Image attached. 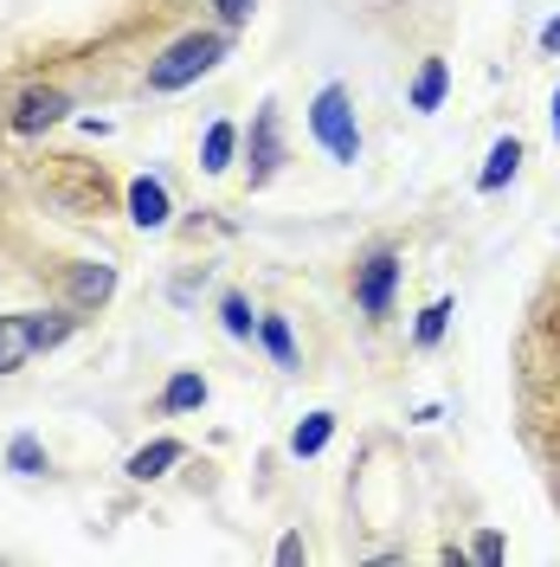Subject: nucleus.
<instances>
[{"instance_id": "obj_1", "label": "nucleus", "mask_w": 560, "mask_h": 567, "mask_svg": "<svg viewBox=\"0 0 560 567\" xmlns=\"http://www.w3.org/2000/svg\"><path fill=\"white\" fill-rule=\"evenodd\" d=\"M219 59H226V33H187L148 65V84H155V91H180V84H194L200 71H212Z\"/></svg>"}, {"instance_id": "obj_2", "label": "nucleus", "mask_w": 560, "mask_h": 567, "mask_svg": "<svg viewBox=\"0 0 560 567\" xmlns=\"http://www.w3.org/2000/svg\"><path fill=\"white\" fill-rule=\"evenodd\" d=\"M71 336V317H0V374H20L39 349H52V342H65Z\"/></svg>"}, {"instance_id": "obj_3", "label": "nucleus", "mask_w": 560, "mask_h": 567, "mask_svg": "<svg viewBox=\"0 0 560 567\" xmlns=\"http://www.w3.org/2000/svg\"><path fill=\"white\" fill-rule=\"evenodd\" d=\"M310 130H315V142L335 155V162H361V130H354V110H349V91L342 84H329L322 97H315V110H310Z\"/></svg>"}, {"instance_id": "obj_4", "label": "nucleus", "mask_w": 560, "mask_h": 567, "mask_svg": "<svg viewBox=\"0 0 560 567\" xmlns=\"http://www.w3.org/2000/svg\"><path fill=\"white\" fill-rule=\"evenodd\" d=\"M393 278H400V258H393V251H374L367 271H361V310H367V317H386V303H393Z\"/></svg>"}, {"instance_id": "obj_5", "label": "nucleus", "mask_w": 560, "mask_h": 567, "mask_svg": "<svg viewBox=\"0 0 560 567\" xmlns=\"http://www.w3.org/2000/svg\"><path fill=\"white\" fill-rule=\"evenodd\" d=\"M129 219H136L142 233H162V226H168V187L142 175L136 187H129Z\"/></svg>"}, {"instance_id": "obj_6", "label": "nucleus", "mask_w": 560, "mask_h": 567, "mask_svg": "<svg viewBox=\"0 0 560 567\" xmlns=\"http://www.w3.org/2000/svg\"><path fill=\"white\" fill-rule=\"evenodd\" d=\"M65 110H71V104L59 97V91H27V97H20V110H13V130H20V136H33V130H52Z\"/></svg>"}, {"instance_id": "obj_7", "label": "nucleus", "mask_w": 560, "mask_h": 567, "mask_svg": "<svg viewBox=\"0 0 560 567\" xmlns=\"http://www.w3.org/2000/svg\"><path fill=\"white\" fill-rule=\"evenodd\" d=\"M278 104H265L258 110V136H251V187L258 181H271V168H278Z\"/></svg>"}, {"instance_id": "obj_8", "label": "nucleus", "mask_w": 560, "mask_h": 567, "mask_svg": "<svg viewBox=\"0 0 560 567\" xmlns=\"http://www.w3.org/2000/svg\"><path fill=\"white\" fill-rule=\"evenodd\" d=\"M516 168H522V142H516V136H502V142L490 148V162H484L477 187H484V194H496V187H502V181L516 175Z\"/></svg>"}, {"instance_id": "obj_9", "label": "nucleus", "mask_w": 560, "mask_h": 567, "mask_svg": "<svg viewBox=\"0 0 560 567\" xmlns=\"http://www.w3.org/2000/svg\"><path fill=\"white\" fill-rule=\"evenodd\" d=\"M110 290H116V271H110V265H77V271H71V297H77L84 310L104 303Z\"/></svg>"}, {"instance_id": "obj_10", "label": "nucleus", "mask_w": 560, "mask_h": 567, "mask_svg": "<svg viewBox=\"0 0 560 567\" xmlns=\"http://www.w3.org/2000/svg\"><path fill=\"white\" fill-rule=\"evenodd\" d=\"M168 464H180V445H175V439H155V445H142L136 458H129V477L148 484V477H162Z\"/></svg>"}, {"instance_id": "obj_11", "label": "nucleus", "mask_w": 560, "mask_h": 567, "mask_svg": "<svg viewBox=\"0 0 560 567\" xmlns=\"http://www.w3.org/2000/svg\"><path fill=\"white\" fill-rule=\"evenodd\" d=\"M232 142H239L232 123H212V130H207V142H200V168H207V175H219V168L232 162Z\"/></svg>"}, {"instance_id": "obj_12", "label": "nucleus", "mask_w": 560, "mask_h": 567, "mask_svg": "<svg viewBox=\"0 0 560 567\" xmlns=\"http://www.w3.org/2000/svg\"><path fill=\"white\" fill-rule=\"evenodd\" d=\"M329 432H335V420H329V413H310V420L290 432V452H297V458H315V452L329 445Z\"/></svg>"}, {"instance_id": "obj_13", "label": "nucleus", "mask_w": 560, "mask_h": 567, "mask_svg": "<svg viewBox=\"0 0 560 567\" xmlns=\"http://www.w3.org/2000/svg\"><path fill=\"white\" fill-rule=\"evenodd\" d=\"M445 104V59H425L419 84H413V110H438Z\"/></svg>"}, {"instance_id": "obj_14", "label": "nucleus", "mask_w": 560, "mask_h": 567, "mask_svg": "<svg viewBox=\"0 0 560 567\" xmlns=\"http://www.w3.org/2000/svg\"><path fill=\"white\" fill-rule=\"evenodd\" d=\"M200 400H207V381H200V374H175L168 393H162V406H168V413H187V406H200Z\"/></svg>"}, {"instance_id": "obj_15", "label": "nucleus", "mask_w": 560, "mask_h": 567, "mask_svg": "<svg viewBox=\"0 0 560 567\" xmlns=\"http://www.w3.org/2000/svg\"><path fill=\"white\" fill-rule=\"evenodd\" d=\"M258 336H265V349L278 354V368H297V342H290V322L283 317H265L258 322Z\"/></svg>"}, {"instance_id": "obj_16", "label": "nucleus", "mask_w": 560, "mask_h": 567, "mask_svg": "<svg viewBox=\"0 0 560 567\" xmlns=\"http://www.w3.org/2000/svg\"><path fill=\"white\" fill-rule=\"evenodd\" d=\"M7 464H13V471H27V477H33V471H45V452H39L33 432H20V439L7 445Z\"/></svg>"}, {"instance_id": "obj_17", "label": "nucleus", "mask_w": 560, "mask_h": 567, "mask_svg": "<svg viewBox=\"0 0 560 567\" xmlns=\"http://www.w3.org/2000/svg\"><path fill=\"white\" fill-rule=\"evenodd\" d=\"M445 322H452V303H432V310L419 317V342H438V336H445Z\"/></svg>"}, {"instance_id": "obj_18", "label": "nucleus", "mask_w": 560, "mask_h": 567, "mask_svg": "<svg viewBox=\"0 0 560 567\" xmlns=\"http://www.w3.org/2000/svg\"><path fill=\"white\" fill-rule=\"evenodd\" d=\"M226 329H232L239 342L251 336V310H246V297H226Z\"/></svg>"}, {"instance_id": "obj_19", "label": "nucleus", "mask_w": 560, "mask_h": 567, "mask_svg": "<svg viewBox=\"0 0 560 567\" xmlns=\"http://www.w3.org/2000/svg\"><path fill=\"white\" fill-rule=\"evenodd\" d=\"M477 561H502V542L496 535H477Z\"/></svg>"}, {"instance_id": "obj_20", "label": "nucleus", "mask_w": 560, "mask_h": 567, "mask_svg": "<svg viewBox=\"0 0 560 567\" xmlns=\"http://www.w3.org/2000/svg\"><path fill=\"white\" fill-rule=\"evenodd\" d=\"M212 7H219L226 20H246V13H251V0H212Z\"/></svg>"}, {"instance_id": "obj_21", "label": "nucleus", "mask_w": 560, "mask_h": 567, "mask_svg": "<svg viewBox=\"0 0 560 567\" xmlns=\"http://www.w3.org/2000/svg\"><path fill=\"white\" fill-rule=\"evenodd\" d=\"M541 45H548V52H560V20H548V27H541Z\"/></svg>"}, {"instance_id": "obj_22", "label": "nucleus", "mask_w": 560, "mask_h": 567, "mask_svg": "<svg viewBox=\"0 0 560 567\" xmlns=\"http://www.w3.org/2000/svg\"><path fill=\"white\" fill-rule=\"evenodd\" d=\"M554 142H560V91H554Z\"/></svg>"}]
</instances>
